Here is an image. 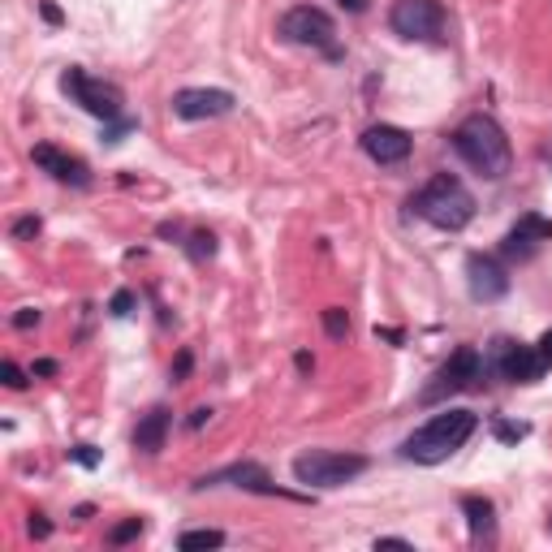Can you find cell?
<instances>
[{"label":"cell","instance_id":"1","mask_svg":"<svg viewBox=\"0 0 552 552\" xmlns=\"http://www.w3.org/2000/svg\"><path fill=\"white\" fill-rule=\"evenodd\" d=\"M454 152L471 164L479 178H488V181H501L505 173H510V164H513L510 138H505V130H501L488 113H474V117H466L462 125H457L454 130Z\"/></svg>","mask_w":552,"mask_h":552},{"label":"cell","instance_id":"2","mask_svg":"<svg viewBox=\"0 0 552 552\" xmlns=\"http://www.w3.org/2000/svg\"><path fill=\"white\" fill-rule=\"evenodd\" d=\"M479 428V414L474 410H445V414H432L419 432H410L401 440V457L406 462H419V466H436L445 457H454L466 440L474 436Z\"/></svg>","mask_w":552,"mask_h":552},{"label":"cell","instance_id":"3","mask_svg":"<svg viewBox=\"0 0 552 552\" xmlns=\"http://www.w3.org/2000/svg\"><path fill=\"white\" fill-rule=\"evenodd\" d=\"M410 207L428 220V225L445 229V234H457V229H466L474 220V195L462 186V178H454V173H436V178L410 198Z\"/></svg>","mask_w":552,"mask_h":552},{"label":"cell","instance_id":"4","mask_svg":"<svg viewBox=\"0 0 552 552\" xmlns=\"http://www.w3.org/2000/svg\"><path fill=\"white\" fill-rule=\"evenodd\" d=\"M372 462L363 454H333V449H311V454L294 457V479L307 483V488H319V492H333V488H345L354 483L358 474L367 471Z\"/></svg>","mask_w":552,"mask_h":552},{"label":"cell","instance_id":"5","mask_svg":"<svg viewBox=\"0 0 552 552\" xmlns=\"http://www.w3.org/2000/svg\"><path fill=\"white\" fill-rule=\"evenodd\" d=\"M483 375H488V367H483L479 350H474V345H462V350H454L449 363L432 375V384L419 393V406H436V401H445V397H454V393L479 389V380H483Z\"/></svg>","mask_w":552,"mask_h":552},{"label":"cell","instance_id":"6","mask_svg":"<svg viewBox=\"0 0 552 552\" xmlns=\"http://www.w3.org/2000/svg\"><path fill=\"white\" fill-rule=\"evenodd\" d=\"M281 40L285 43H298V48H316L324 57H341V48H336V22L316 9V5H298L290 9L285 18H281Z\"/></svg>","mask_w":552,"mask_h":552},{"label":"cell","instance_id":"7","mask_svg":"<svg viewBox=\"0 0 552 552\" xmlns=\"http://www.w3.org/2000/svg\"><path fill=\"white\" fill-rule=\"evenodd\" d=\"M60 91L74 99L78 108H87L91 117L121 121V91L113 87V82L91 78V74H87V69H78V65H69V69L60 74Z\"/></svg>","mask_w":552,"mask_h":552},{"label":"cell","instance_id":"8","mask_svg":"<svg viewBox=\"0 0 552 552\" xmlns=\"http://www.w3.org/2000/svg\"><path fill=\"white\" fill-rule=\"evenodd\" d=\"M483 367L496 372L501 380H510V384H535L539 375L548 372L539 363V354H535V345H522V341H510V336H496L492 354L483 358Z\"/></svg>","mask_w":552,"mask_h":552},{"label":"cell","instance_id":"9","mask_svg":"<svg viewBox=\"0 0 552 552\" xmlns=\"http://www.w3.org/2000/svg\"><path fill=\"white\" fill-rule=\"evenodd\" d=\"M389 26H393V35H401V40L432 43L445 31V5L440 0H397L393 14H389Z\"/></svg>","mask_w":552,"mask_h":552},{"label":"cell","instance_id":"10","mask_svg":"<svg viewBox=\"0 0 552 552\" xmlns=\"http://www.w3.org/2000/svg\"><path fill=\"white\" fill-rule=\"evenodd\" d=\"M237 99L229 91H220V87H186L173 96V113L181 121H207V117H225V113H234Z\"/></svg>","mask_w":552,"mask_h":552},{"label":"cell","instance_id":"11","mask_svg":"<svg viewBox=\"0 0 552 552\" xmlns=\"http://www.w3.org/2000/svg\"><path fill=\"white\" fill-rule=\"evenodd\" d=\"M466 285H471L474 302H496L510 294V272L492 255H471L466 259Z\"/></svg>","mask_w":552,"mask_h":552},{"label":"cell","instance_id":"12","mask_svg":"<svg viewBox=\"0 0 552 552\" xmlns=\"http://www.w3.org/2000/svg\"><path fill=\"white\" fill-rule=\"evenodd\" d=\"M544 242H552V220H544L539 212H527V216L513 225L505 242H501V255L505 259H531Z\"/></svg>","mask_w":552,"mask_h":552},{"label":"cell","instance_id":"13","mask_svg":"<svg viewBox=\"0 0 552 552\" xmlns=\"http://www.w3.org/2000/svg\"><path fill=\"white\" fill-rule=\"evenodd\" d=\"M31 156H35V164H40L43 173H52L60 186H74V190H87V186H91V169H87L78 156H69V152L52 147V143H35V152H31Z\"/></svg>","mask_w":552,"mask_h":552},{"label":"cell","instance_id":"14","mask_svg":"<svg viewBox=\"0 0 552 552\" xmlns=\"http://www.w3.org/2000/svg\"><path fill=\"white\" fill-rule=\"evenodd\" d=\"M410 134L401 130V125H367L363 130V152L375 160V164H401V160L410 156Z\"/></svg>","mask_w":552,"mask_h":552},{"label":"cell","instance_id":"15","mask_svg":"<svg viewBox=\"0 0 552 552\" xmlns=\"http://www.w3.org/2000/svg\"><path fill=\"white\" fill-rule=\"evenodd\" d=\"M216 483H234V488H251V492H263V496H276V483L268 479V471L259 462H242V466H229V471H216V474H203L198 488H216Z\"/></svg>","mask_w":552,"mask_h":552},{"label":"cell","instance_id":"16","mask_svg":"<svg viewBox=\"0 0 552 552\" xmlns=\"http://www.w3.org/2000/svg\"><path fill=\"white\" fill-rule=\"evenodd\" d=\"M169 428H173V414L164 410V406L147 410L134 428V449H143V454H160L164 440H169Z\"/></svg>","mask_w":552,"mask_h":552},{"label":"cell","instance_id":"17","mask_svg":"<svg viewBox=\"0 0 552 552\" xmlns=\"http://www.w3.org/2000/svg\"><path fill=\"white\" fill-rule=\"evenodd\" d=\"M462 513H466V522H471V544H492V535H496L492 501H488V496H462Z\"/></svg>","mask_w":552,"mask_h":552},{"label":"cell","instance_id":"18","mask_svg":"<svg viewBox=\"0 0 552 552\" xmlns=\"http://www.w3.org/2000/svg\"><path fill=\"white\" fill-rule=\"evenodd\" d=\"M178 548L195 552V548H225V531H216V527H203V531H186L178 539Z\"/></svg>","mask_w":552,"mask_h":552},{"label":"cell","instance_id":"19","mask_svg":"<svg viewBox=\"0 0 552 552\" xmlns=\"http://www.w3.org/2000/svg\"><path fill=\"white\" fill-rule=\"evenodd\" d=\"M186 255L195 259V263H207V259L216 255V237L207 234V229H195V234L186 237Z\"/></svg>","mask_w":552,"mask_h":552},{"label":"cell","instance_id":"20","mask_svg":"<svg viewBox=\"0 0 552 552\" xmlns=\"http://www.w3.org/2000/svg\"><path fill=\"white\" fill-rule=\"evenodd\" d=\"M324 333L333 336V341H345V336H350V316H345V307H328V311H324Z\"/></svg>","mask_w":552,"mask_h":552},{"label":"cell","instance_id":"21","mask_svg":"<svg viewBox=\"0 0 552 552\" xmlns=\"http://www.w3.org/2000/svg\"><path fill=\"white\" fill-rule=\"evenodd\" d=\"M492 436L501 440V445H518V440H527V436H531V428H527V423H510V419H496Z\"/></svg>","mask_w":552,"mask_h":552},{"label":"cell","instance_id":"22","mask_svg":"<svg viewBox=\"0 0 552 552\" xmlns=\"http://www.w3.org/2000/svg\"><path fill=\"white\" fill-rule=\"evenodd\" d=\"M138 535H143V518H125L121 527H113V531H108V544H113V548H121V544H130V539H138Z\"/></svg>","mask_w":552,"mask_h":552},{"label":"cell","instance_id":"23","mask_svg":"<svg viewBox=\"0 0 552 552\" xmlns=\"http://www.w3.org/2000/svg\"><path fill=\"white\" fill-rule=\"evenodd\" d=\"M69 457H74L78 466H87V471H96V466H99V449H96V445H74V449H69Z\"/></svg>","mask_w":552,"mask_h":552},{"label":"cell","instance_id":"24","mask_svg":"<svg viewBox=\"0 0 552 552\" xmlns=\"http://www.w3.org/2000/svg\"><path fill=\"white\" fill-rule=\"evenodd\" d=\"M0 375H5V384H9V389H26V375H22V367L14 363V358H5V363H0Z\"/></svg>","mask_w":552,"mask_h":552},{"label":"cell","instance_id":"25","mask_svg":"<svg viewBox=\"0 0 552 552\" xmlns=\"http://www.w3.org/2000/svg\"><path fill=\"white\" fill-rule=\"evenodd\" d=\"M43 225H40V216H22L18 225H14V242H26V237H35L40 234Z\"/></svg>","mask_w":552,"mask_h":552},{"label":"cell","instance_id":"26","mask_svg":"<svg viewBox=\"0 0 552 552\" xmlns=\"http://www.w3.org/2000/svg\"><path fill=\"white\" fill-rule=\"evenodd\" d=\"M108 311H113V316H130V311H134V294H130V290H117L113 302H108Z\"/></svg>","mask_w":552,"mask_h":552},{"label":"cell","instance_id":"27","mask_svg":"<svg viewBox=\"0 0 552 552\" xmlns=\"http://www.w3.org/2000/svg\"><path fill=\"white\" fill-rule=\"evenodd\" d=\"M190 367H195V354H190V350H181L178 363H173V380H186V375H190Z\"/></svg>","mask_w":552,"mask_h":552},{"label":"cell","instance_id":"28","mask_svg":"<svg viewBox=\"0 0 552 552\" xmlns=\"http://www.w3.org/2000/svg\"><path fill=\"white\" fill-rule=\"evenodd\" d=\"M535 354H539V363H544V367H552V328L535 341Z\"/></svg>","mask_w":552,"mask_h":552},{"label":"cell","instance_id":"29","mask_svg":"<svg viewBox=\"0 0 552 552\" xmlns=\"http://www.w3.org/2000/svg\"><path fill=\"white\" fill-rule=\"evenodd\" d=\"M40 324V311L35 307H22L18 316H14V328H35Z\"/></svg>","mask_w":552,"mask_h":552},{"label":"cell","instance_id":"30","mask_svg":"<svg viewBox=\"0 0 552 552\" xmlns=\"http://www.w3.org/2000/svg\"><path fill=\"white\" fill-rule=\"evenodd\" d=\"M31 535H35V539H48V535H52V522H48L43 513H31Z\"/></svg>","mask_w":552,"mask_h":552},{"label":"cell","instance_id":"31","mask_svg":"<svg viewBox=\"0 0 552 552\" xmlns=\"http://www.w3.org/2000/svg\"><path fill=\"white\" fill-rule=\"evenodd\" d=\"M40 14H43V22H48V26H60V22H65V18H60V9L52 5V0H43V5H40Z\"/></svg>","mask_w":552,"mask_h":552},{"label":"cell","instance_id":"32","mask_svg":"<svg viewBox=\"0 0 552 552\" xmlns=\"http://www.w3.org/2000/svg\"><path fill=\"white\" fill-rule=\"evenodd\" d=\"M60 367H57V358H40L35 367H31V375H57Z\"/></svg>","mask_w":552,"mask_h":552},{"label":"cell","instance_id":"33","mask_svg":"<svg viewBox=\"0 0 552 552\" xmlns=\"http://www.w3.org/2000/svg\"><path fill=\"white\" fill-rule=\"evenodd\" d=\"M375 548H414L410 539H393V535H384V539H375Z\"/></svg>","mask_w":552,"mask_h":552},{"label":"cell","instance_id":"34","mask_svg":"<svg viewBox=\"0 0 552 552\" xmlns=\"http://www.w3.org/2000/svg\"><path fill=\"white\" fill-rule=\"evenodd\" d=\"M207 419H212V410H207V406H198V410L190 414V428H195V432H198V428H203Z\"/></svg>","mask_w":552,"mask_h":552},{"label":"cell","instance_id":"35","mask_svg":"<svg viewBox=\"0 0 552 552\" xmlns=\"http://www.w3.org/2000/svg\"><path fill=\"white\" fill-rule=\"evenodd\" d=\"M341 9H350V14H363V9H367V0H341Z\"/></svg>","mask_w":552,"mask_h":552},{"label":"cell","instance_id":"36","mask_svg":"<svg viewBox=\"0 0 552 552\" xmlns=\"http://www.w3.org/2000/svg\"><path fill=\"white\" fill-rule=\"evenodd\" d=\"M375 336H384V341H401V333H397V328H375Z\"/></svg>","mask_w":552,"mask_h":552},{"label":"cell","instance_id":"37","mask_svg":"<svg viewBox=\"0 0 552 552\" xmlns=\"http://www.w3.org/2000/svg\"><path fill=\"white\" fill-rule=\"evenodd\" d=\"M548 527H552V522H548Z\"/></svg>","mask_w":552,"mask_h":552}]
</instances>
